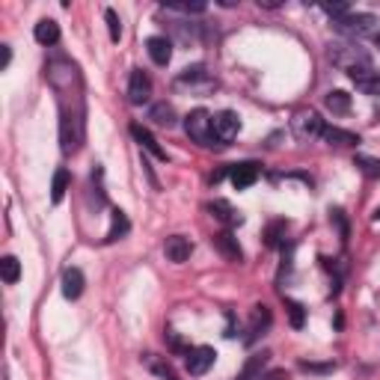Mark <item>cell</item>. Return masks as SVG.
<instances>
[{"instance_id": "obj_29", "label": "cell", "mask_w": 380, "mask_h": 380, "mask_svg": "<svg viewBox=\"0 0 380 380\" xmlns=\"http://www.w3.org/2000/svg\"><path fill=\"white\" fill-rule=\"evenodd\" d=\"M285 306H288V315H292V327H303V321H306V309H303V303L297 300H285Z\"/></svg>"}, {"instance_id": "obj_4", "label": "cell", "mask_w": 380, "mask_h": 380, "mask_svg": "<svg viewBox=\"0 0 380 380\" xmlns=\"http://www.w3.org/2000/svg\"><path fill=\"white\" fill-rule=\"evenodd\" d=\"M173 86L175 89H190V93H208V89H214V81H211L205 66H190L178 74Z\"/></svg>"}, {"instance_id": "obj_33", "label": "cell", "mask_w": 380, "mask_h": 380, "mask_svg": "<svg viewBox=\"0 0 380 380\" xmlns=\"http://www.w3.org/2000/svg\"><path fill=\"white\" fill-rule=\"evenodd\" d=\"M377 48H380V33H377Z\"/></svg>"}, {"instance_id": "obj_26", "label": "cell", "mask_w": 380, "mask_h": 380, "mask_svg": "<svg viewBox=\"0 0 380 380\" xmlns=\"http://www.w3.org/2000/svg\"><path fill=\"white\" fill-rule=\"evenodd\" d=\"M0 270H4V282L6 285H15V282H18V277H21V265H18V258H15V255H4Z\"/></svg>"}, {"instance_id": "obj_31", "label": "cell", "mask_w": 380, "mask_h": 380, "mask_svg": "<svg viewBox=\"0 0 380 380\" xmlns=\"http://www.w3.org/2000/svg\"><path fill=\"white\" fill-rule=\"evenodd\" d=\"M258 380H288V374L282 372V369H273V372H267V374H262Z\"/></svg>"}, {"instance_id": "obj_34", "label": "cell", "mask_w": 380, "mask_h": 380, "mask_svg": "<svg viewBox=\"0 0 380 380\" xmlns=\"http://www.w3.org/2000/svg\"><path fill=\"white\" fill-rule=\"evenodd\" d=\"M377 220H380V208H377Z\"/></svg>"}, {"instance_id": "obj_16", "label": "cell", "mask_w": 380, "mask_h": 380, "mask_svg": "<svg viewBox=\"0 0 380 380\" xmlns=\"http://www.w3.org/2000/svg\"><path fill=\"white\" fill-rule=\"evenodd\" d=\"M131 137H134L137 143H140V149H146V151H149V155H155L158 161H166V151L158 146V140H155V137H151L143 125H131Z\"/></svg>"}, {"instance_id": "obj_27", "label": "cell", "mask_w": 380, "mask_h": 380, "mask_svg": "<svg viewBox=\"0 0 380 380\" xmlns=\"http://www.w3.org/2000/svg\"><path fill=\"white\" fill-rule=\"evenodd\" d=\"M69 173L66 170H57L54 173V181H51V200L54 202H63V196H66V190H69Z\"/></svg>"}, {"instance_id": "obj_5", "label": "cell", "mask_w": 380, "mask_h": 380, "mask_svg": "<svg viewBox=\"0 0 380 380\" xmlns=\"http://www.w3.org/2000/svg\"><path fill=\"white\" fill-rule=\"evenodd\" d=\"M333 24H336V30H342V33H347V36H366V33H372V30H374L377 18L372 12H347L345 18L333 21Z\"/></svg>"}, {"instance_id": "obj_28", "label": "cell", "mask_w": 380, "mask_h": 380, "mask_svg": "<svg viewBox=\"0 0 380 380\" xmlns=\"http://www.w3.org/2000/svg\"><path fill=\"white\" fill-rule=\"evenodd\" d=\"M357 166L369 178H380V161L377 158H369V155H357Z\"/></svg>"}, {"instance_id": "obj_9", "label": "cell", "mask_w": 380, "mask_h": 380, "mask_svg": "<svg viewBox=\"0 0 380 380\" xmlns=\"http://www.w3.org/2000/svg\"><path fill=\"white\" fill-rule=\"evenodd\" d=\"M151 96V81L143 69H134L131 71V81H128V101L131 104H146Z\"/></svg>"}, {"instance_id": "obj_24", "label": "cell", "mask_w": 380, "mask_h": 380, "mask_svg": "<svg viewBox=\"0 0 380 380\" xmlns=\"http://www.w3.org/2000/svg\"><path fill=\"white\" fill-rule=\"evenodd\" d=\"M128 229H131V223H128V217H125V211H113V226H110V232H108V241L113 244V241H119V238H125L128 235Z\"/></svg>"}, {"instance_id": "obj_21", "label": "cell", "mask_w": 380, "mask_h": 380, "mask_svg": "<svg viewBox=\"0 0 380 380\" xmlns=\"http://www.w3.org/2000/svg\"><path fill=\"white\" fill-rule=\"evenodd\" d=\"M208 208H211V214H214L220 223H226V226H235V223H241V214H238V211H235L229 202H226V200H214V202H211Z\"/></svg>"}, {"instance_id": "obj_10", "label": "cell", "mask_w": 380, "mask_h": 380, "mask_svg": "<svg viewBox=\"0 0 380 380\" xmlns=\"http://www.w3.org/2000/svg\"><path fill=\"white\" fill-rule=\"evenodd\" d=\"M163 253H166V258H170V262L181 265V262H188V258H190L193 247H190V241H188L185 235H173V238L163 241Z\"/></svg>"}, {"instance_id": "obj_32", "label": "cell", "mask_w": 380, "mask_h": 380, "mask_svg": "<svg viewBox=\"0 0 380 380\" xmlns=\"http://www.w3.org/2000/svg\"><path fill=\"white\" fill-rule=\"evenodd\" d=\"M9 59H12V51H9V45H4V69L9 66Z\"/></svg>"}, {"instance_id": "obj_14", "label": "cell", "mask_w": 380, "mask_h": 380, "mask_svg": "<svg viewBox=\"0 0 380 380\" xmlns=\"http://www.w3.org/2000/svg\"><path fill=\"white\" fill-rule=\"evenodd\" d=\"M84 294V273L81 267H66L63 273V297L66 300H78Z\"/></svg>"}, {"instance_id": "obj_23", "label": "cell", "mask_w": 380, "mask_h": 380, "mask_svg": "<svg viewBox=\"0 0 380 380\" xmlns=\"http://www.w3.org/2000/svg\"><path fill=\"white\" fill-rule=\"evenodd\" d=\"M324 104H327V110H333L336 116L351 113V96L342 93V89H336V93H330V96L324 98Z\"/></svg>"}, {"instance_id": "obj_3", "label": "cell", "mask_w": 380, "mask_h": 380, "mask_svg": "<svg viewBox=\"0 0 380 380\" xmlns=\"http://www.w3.org/2000/svg\"><path fill=\"white\" fill-rule=\"evenodd\" d=\"M292 131H294L297 140L309 143V140H315V137L324 134V119L315 110H297L294 119H292Z\"/></svg>"}, {"instance_id": "obj_12", "label": "cell", "mask_w": 380, "mask_h": 380, "mask_svg": "<svg viewBox=\"0 0 380 380\" xmlns=\"http://www.w3.org/2000/svg\"><path fill=\"white\" fill-rule=\"evenodd\" d=\"M146 51H149V57H151V63L155 66H166L173 59V42L166 36H151L146 42Z\"/></svg>"}, {"instance_id": "obj_25", "label": "cell", "mask_w": 380, "mask_h": 380, "mask_svg": "<svg viewBox=\"0 0 380 380\" xmlns=\"http://www.w3.org/2000/svg\"><path fill=\"white\" fill-rule=\"evenodd\" d=\"M285 232H288V223H285V220H273V223L267 226V232H265L267 247H282V244H285Z\"/></svg>"}, {"instance_id": "obj_17", "label": "cell", "mask_w": 380, "mask_h": 380, "mask_svg": "<svg viewBox=\"0 0 380 380\" xmlns=\"http://www.w3.org/2000/svg\"><path fill=\"white\" fill-rule=\"evenodd\" d=\"M321 137H324L330 146H339V149H351V146L359 143V137H357V134L342 131V128H336V125H324V134H321Z\"/></svg>"}, {"instance_id": "obj_20", "label": "cell", "mask_w": 380, "mask_h": 380, "mask_svg": "<svg viewBox=\"0 0 380 380\" xmlns=\"http://www.w3.org/2000/svg\"><path fill=\"white\" fill-rule=\"evenodd\" d=\"M143 362H146V369L151 372V374H158L161 380H178V374L173 372V366L166 359H161V357H155V354H143Z\"/></svg>"}, {"instance_id": "obj_22", "label": "cell", "mask_w": 380, "mask_h": 380, "mask_svg": "<svg viewBox=\"0 0 380 380\" xmlns=\"http://www.w3.org/2000/svg\"><path fill=\"white\" fill-rule=\"evenodd\" d=\"M265 366H267V354H253L247 359L244 372L238 374V380H258V377H262V372H265Z\"/></svg>"}, {"instance_id": "obj_2", "label": "cell", "mask_w": 380, "mask_h": 380, "mask_svg": "<svg viewBox=\"0 0 380 380\" xmlns=\"http://www.w3.org/2000/svg\"><path fill=\"white\" fill-rule=\"evenodd\" d=\"M185 134L200 146H220V140L214 137V116L208 110H193L185 119Z\"/></svg>"}, {"instance_id": "obj_18", "label": "cell", "mask_w": 380, "mask_h": 380, "mask_svg": "<svg viewBox=\"0 0 380 380\" xmlns=\"http://www.w3.org/2000/svg\"><path fill=\"white\" fill-rule=\"evenodd\" d=\"M149 119H151V122H155L158 128H173V125H175V110H173V104H166V101L151 104Z\"/></svg>"}, {"instance_id": "obj_8", "label": "cell", "mask_w": 380, "mask_h": 380, "mask_svg": "<svg viewBox=\"0 0 380 380\" xmlns=\"http://www.w3.org/2000/svg\"><path fill=\"white\" fill-rule=\"evenodd\" d=\"M258 163H253V161H244V163H232L229 166V178H232V185L238 188V190H247V188H253L255 181H258Z\"/></svg>"}, {"instance_id": "obj_30", "label": "cell", "mask_w": 380, "mask_h": 380, "mask_svg": "<svg viewBox=\"0 0 380 380\" xmlns=\"http://www.w3.org/2000/svg\"><path fill=\"white\" fill-rule=\"evenodd\" d=\"M104 18H108V27H110V39L119 42V39H122V21H119L116 9H108V12H104Z\"/></svg>"}, {"instance_id": "obj_1", "label": "cell", "mask_w": 380, "mask_h": 380, "mask_svg": "<svg viewBox=\"0 0 380 380\" xmlns=\"http://www.w3.org/2000/svg\"><path fill=\"white\" fill-rule=\"evenodd\" d=\"M330 59H333V66L345 69L347 74L372 69V59H369L366 48H359V42H336V45H330Z\"/></svg>"}, {"instance_id": "obj_19", "label": "cell", "mask_w": 380, "mask_h": 380, "mask_svg": "<svg viewBox=\"0 0 380 380\" xmlns=\"http://www.w3.org/2000/svg\"><path fill=\"white\" fill-rule=\"evenodd\" d=\"M214 244H217V250H220L226 258H229V262H241V255H244V253H241V247H238V238H235L229 229L220 232V235L214 238Z\"/></svg>"}, {"instance_id": "obj_15", "label": "cell", "mask_w": 380, "mask_h": 380, "mask_svg": "<svg viewBox=\"0 0 380 380\" xmlns=\"http://www.w3.org/2000/svg\"><path fill=\"white\" fill-rule=\"evenodd\" d=\"M33 39L39 45H45V48H51V45L59 42V24L54 18H42L36 27H33Z\"/></svg>"}, {"instance_id": "obj_6", "label": "cell", "mask_w": 380, "mask_h": 380, "mask_svg": "<svg viewBox=\"0 0 380 380\" xmlns=\"http://www.w3.org/2000/svg\"><path fill=\"white\" fill-rule=\"evenodd\" d=\"M214 359H217L214 347H208V345L190 347V351H188V359H185L188 374H193V377H202V374H205L211 366H214Z\"/></svg>"}, {"instance_id": "obj_13", "label": "cell", "mask_w": 380, "mask_h": 380, "mask_svg": "<svg viewBox=\"0 0 380 380\" xmlns=\"http://www.w3.org/2000/svg\"><path fill=\"white\" fill-rule=\"evenodd\" d=\"M270 327V309L267 306H253L250 312V327H247V342H255L258 336H265V330Z\"/></svg>"}, {"instance_id": "obj_7", "label": "cell", "mask_w": 380, "mask_h": 380, "mask_svg": "<svg viewBox=\"0 0 380 380\" xmlns=\"http://www.w3.org/2000/svg\"><path fill=\"white\" fill-rule=\"evenodd\" d=\"M238 131H241V119H238L235 110H220V113L214 116V137L220 140V146H226L229 140H235Z\"/></svg>"}, {"instance_id": "obj_11", "label": "cell", "mask_w": 380, "mask_h": 380, "mask_svg": "<svg viewBox=\"0 0 380 380\" xmlns=\"http://www.w3.org/2000/svg\"><path fill=\"white\" fill-rule=\"evenodd\" d=\"M351 81H354V86L359 89L362 96L380 98V71H374V69H362V71L351 74Z\"/></svg>"}]
</instances>
